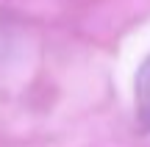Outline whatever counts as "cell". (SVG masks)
Returning a JSON list of instances; mask_svg holds the SVG:
<instances>
[{
  "mask_svg": "<svg viewBox=\"0 0 150 147\" xmlns=\"http://www.w3.org/2000/svg\"><path fill=\"white\" fill-rule=\"evenodd\" d=\"M134 100H136V120H139V125L145 131H150V53L142 61V67L136 70Z\"/></svg>",
  "mask_w": 150,
  "mask_h": 147,
  "instance_id": "obj_1",
  "label": "cell"
}]
</instances>
